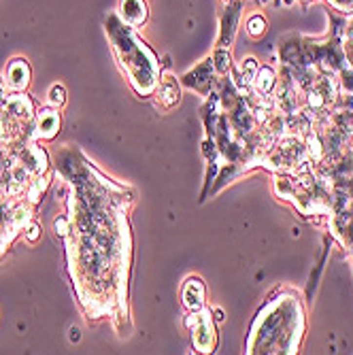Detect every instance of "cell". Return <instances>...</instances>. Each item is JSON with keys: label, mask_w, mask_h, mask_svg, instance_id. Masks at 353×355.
<instances>
[{"label": "cell", "mask_w": 353, "mask_h": 355, "mask_svg": "<svg viewBox=\"0 0 353 355\" xmlns=\"http://www.w3.org/2000/svg\"><path fill=\"white\" fill-rule=\"evenodd\" d=\"M121 15L128 24L138 26L145 21V2L143 0H121Z\"/></svg>", "instance_id": "1"}, {"label": "cell", "mask_w": 353, "mask_h": 355, "mask_svg": "<svg viewBox=\"0 0 353 355\" xmlns=\"http://www.w3.org/2000/svg\"><path fill=\"white\" fill-rule=\"evenodd\" d=\"M28 77H30V71H28V64L23 60H15L13 64L9 66V85L13 90H23L28 85Z\"/></svg>", "instance_id": "2"}, {"label": "cell", "mask_w": 353, "mask_h": 355, "mask_svg": "<svg viewBox=\"0 0 353 355\" xmlns=\"http://www.w3.org/2000/svg\"><path fill=\"white\" fill-rule=\"evenodd\" d=\"M202 283L200 281H190L185 287V304L192 308V311H196V308H200V304H202Z\"/></svg>", "instance_id": "3"}, {"label": "cell", "mask_w": 353, "mask_h": 355, "mask_svg": "<svg viewBox=\"0 0 353 355\" xmlns=\"http://www.w3.org/2000/svg\"><path fill=\"white\" fill-rule=\"evenodd\" d=\"M58 128H60V119H58V115L51 113V111H45V113L40 115V121H39V132L45 138H51L56 134Z\"/></svg>", "instance_id": "4"}, {"label": "cell", "mask_w": 353, "mask_h": 355, "mask_svg": "<svg viewBox=\"0 0 353 355\" xmlns=\"http://www.w3.org/2000/svg\"><path fill=\"white\" fill-rule=\"evenodd\" d=\"M255 87H257V92H262V94H268L270 90H273V85H275V73H273V68L270 66H262L260 71H257V75H255Z\"/></svg>", "instance_id": "5"}, {"label": "cell", "mask_w": 353, "mask_h": 355, "mask_svg": "<svg viewBox=\"0 0 353 355\" xmlns=\"http://www.w3.org/2000/svg\"><path fill=\"white\" fill-rule=\"evenodd\" d=\"M176 98H179V90H176V85L173 81H166V83L162 85L160 90V100L164 102V107H173L176 102Z\"/></svg>", "instance_id": "6"}, {"label": "cell", "mask_w": 353, "mask_h": 355, "mask_svg": "<svg viewBox=\"0 0 353 355\" xmlns=\"http://www.w3.org/2000/svg\"><path fill=\"white\" fill-rule=\"evenodd\" d=\"M264 30H266V19H264L262 15H254L249 21H247V32H249V37H262Z\"/></svg>", "instance_id": "7"}, {"label": "cell", "mask_w": 353, "mask_h": 355, "mask_svg": "<svg viewBox=\"0 0 353 355\" xmlns=\"http://www.w3.org/2000/svg\"><path fill=\"white\" fill-rule=\"evenodd\" d=\"M215 68L219 73H226V71H230V54H228L226 49H219L215 54Z\"/></svg>", "instance_id": "8"}, {"label": "cell", "mask_w": 353, "mask_h": 355, "mask_svg": "<svg viewBox=\"0 0 353 355\" xmlns=\"http://www.w3.org/2000/svg\"><path fill=\"white\" fill-rule=\"evenodd\" d=\"M257 71H260V68H257V62L254 60V57L243 60V77H245V81H254Z\"/></svg>", "instance_id": "9"}, {"label": "cell", "mask_w": 353, "mask_h": 355, "mask_svg": "<svg viewBox=\"0 0 353 355\" xmlns=\"http://www.w3.org/2000/svg\"><path fill=\"white\" fill-rule=\"evenodd\" d=\"M64 100H66V92H64L62 85H54L49 92V102L54 104V107H60V104H64Z\"/></svg>", "instance_id": "10"}, {"label": "cell", "mask_w": 353, "mask_h": 355, "mask_svg": "<svg viewBox=\"0 0 353 355\" xmlns=\"http://www.w3.org/2000/svg\"><path fill=\"white\" fill-rule=\"evenodd\" d=\"M309 153L313 155V158H319V155H321V145H319V138H317V136L309 138Z\"/></svg>", "instance_id": "11"}, {"label": "cell", "mask_w": 353, "mask_h": 355, "mask_svg": "<svg viewBox=\"0 0 353 355\" xmlns=\"http://www.w3.org/2000/svg\"><path fill=\"white\" fill-rule=\"evenodd\" d=\"M39 234H40V228H39L37 224H30V225H28V230H26V238H28V241L34 243V241L39 238Z\"/></svg>", "instance_id": "12"}, {"label": "cell", "mask_w": 353, "mask_h": 355, "mask_svg": "<svg viewBox=\"0 0 353 355\" xmlns=\"http://www.w3.org/2000/svg\"><path fill=\"white\" fill-rule=\"evenodd\" d=\"M56 230L60 232V234H66V230H68V224H66V219H64V217H60V219H58V221H56Z\"/></svg>", "instance_id": "13"}, {"label": "cell", "mask_w": 353, "mask_h": 355, "mask_svg": "<svg viewBox=\"0 0 353 355\" xmlns=\"http://www.w3.org/2000/svg\"><path fill=\"white\" fill-rule=\"evenodd\" d=\"M70 340H79V330L77 328L70 330Z\"/></svg>", "instance_id": "14"}, {"label": "cell", "mask_w": 353, "mask_h": 355, "mask_svg": "<svg viewBox=\"0 0 353 355\" xmlns=\"http://www.w3.org/2000/svg\"><path fill=\"white\" fill-rule=\"evenodd\" d=\"M215 319H217V321H221V319H223V313L219 311V308H217V311H215Z\"/></svg>", "instance_id": "15"}]
</instances>
